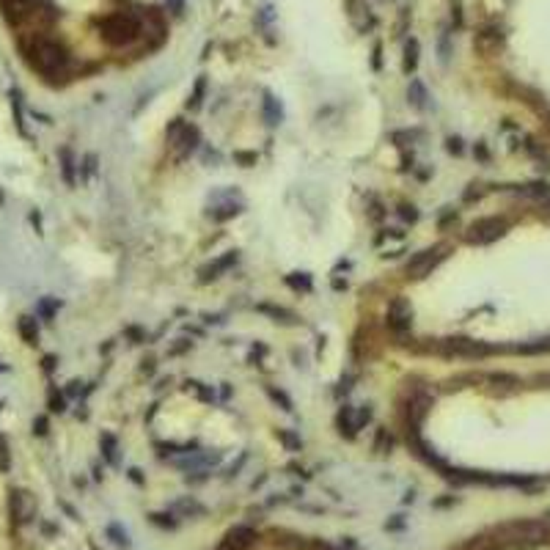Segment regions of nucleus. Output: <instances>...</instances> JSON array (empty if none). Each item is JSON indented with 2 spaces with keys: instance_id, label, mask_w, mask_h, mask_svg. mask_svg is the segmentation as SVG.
I'll return each instance as SVG.
<instances>
[{
  "instance_id": "nucleus-1",
  "label": "nucleus",
  "mask_w": 550,
  "mask_h": 550,
  "mask_svg": "<svg viewBox=\"0 0 550 550\" xmlns=\"http://www.w3.org/2000/svg\"><path fill=\"white\" fill-rule=\"evenodd\" d=\"M25 55L31 67L44 78H64L69 72V53L61 42L47 36H33L25 44Z\"/></svg>"
},
{
  "instance_id": "nucleus-2",
  "label": "nucleus",
  "mask_w": 550,
  "mask_h": 550,
  "mask_svg": "<svg viewBox=\"0 0 550 550\" xmlns=\"http://www.w3.org/2000/svg\"><path fill=\"white\" fill-rule=\"evenodd\" d=\"M99 31H102V39L113 47H127L132 44L138 36H141V22L135 14H124V11H116V14H108L102 22H99Z\"/></svg>"
},
{
  "instance_id": "nucleus-3",
  "label": "nucleus",
  "mask_w": 550,
  "mask_h": 550,
  "mask_svg": "<svg viewBox=\"0 0 550 550\" xmlns=\"http://www.w3.org/2000/svg\"><path fill=\"white\" fill-rule=\"evenodd\" d=\"M449 253H452V242H435V245L413 253L410 261H407V267H404L407 278H415V281L427 278L438 264H443L449 259Z\"/></svg>"
},
{
  "instance_id": "nucleus-4",
  "label": "nucleus",
  "mask_w": 550,
  "mask_h": 550,
  "mask_svg": "<svg viewBox=\"0 0 550 550\" xmlns=\"http://www.w3.org/2000/svg\"><path fill=\"white\" fill-rule=\"evenodd\" d=\"M168 141L176 146V157L184 160L198 149V130L176 119V121L168 127Z\"/></svg>"
},
{
  "instance_id": "nucleus-5",
  "label": "nucleus",
  "mask_w": 550,
  "mask_h": 550,
  "mask_svg": "<svg viewBox=\"0 0 550 550\" xmlns=\"http://www.w3.org/2000/svg\"><path fill=\"white\" fill-rule=\"evenodd\" d=\"M386 327L391 330V336L402 338L413 330V309L404 298H393L388 303V314H386Z\"/></svg>"
},
{
  "instance_id": "nucleus-6",
  "label": "nucleus",
  "mask_w": 550,
  "mask_h": 550,
  "mask_svg": "<svg viewBox=\"0 0 550 550\" xmlns=\"http://www.w3.org/2000/svg\"><path fill=\"white\" fill-rule=\"evenodd\" d=\"M253 542H256V531L250 526H237L223 537V542L218 545V550H248Z\"/></svg>"
},
{
  "instance_id": "nucleus-7",
  "label": "nucleus",
  "mask_w": 550,
  "mask_h": 550,
  "mask_svg": "<svg viewBox=\"0 0 550 550\" xmlns=\"http://www.w3.org/2000/svg\"><path fill=\"white\" fill-rule=\"evenodd\" d=\"M336 424H338V432L352 438L358 432V418H355V407H341L338 415H336Z\"/></svg>"
},
{
  "instance_id": "nucleus-8",
  "label": "nucleus",
  "mask_w": 550,
  "mask_h": 550,
  "mask_svg": "<svg viewBox=\"0 0 550 550\" xmlns=\"http://www.w3.org/2000/svg\"><path fill=\"white\" fill-rule=\"evenodd\" d=\"M261 108H264V119H267V124H278V121H281V105H278L270 94L264 96Z\"/></svg>"
},
{
  "instance_id": "nucleus-9",
  "label": "nucleus",
  "mask_w": 550,
  "mask_h": 550,
  "mask_svg": "<svg viewBox=\"0 0 550 550\" xmlns=\"http://www.w3.org/2000/svg\"><path fill=\"white\" fill-rule=\"evenodd\" d=\"M19 330H22V336H25L28 344H36L39 341V327H36V322L31 316H22L19 319Z\"/></svg>"
},
{
  "instance_id": "nucleus-10",
  "label": "nucleus",
  "mask_w": 550,
  "mask_h": 550,
  "mask_svg": "<svg viewBox=\"0 0 550 550\" xmlns=\"http://www.w3.org/2000/svg\"><path fill=\"white\" fill-rule=\"evenodd\" d=\"M418 64V42L413 39L407 47H404V72H413Z\"/></svg>"
},
{
  "instance_id": "nucleus-11",
  "label": "nucleus",
  "mask_w": 550,
  "mask_h": 550,
  "mask_svg": "<svg viewBox=\"0 0 550 550\" xmlns=\"http://www.w3.org/2000/svg\"><path fill=\"white\" fill-rule=\"evenodd\" d=\"M102 452H105V460L110 465H119V457H116V438L113 435H102Z\"/></svg>"
},
{
  "instance_id": "nucleus-12",
  "label": "nucleus",
  "mask_w": 550,
  "mask_h": 550,
  "mask_svg": "<svg viewBox=\"0 0 550 550\" xmlns=\"http://www.w3.org/2000/svg\"><path fill=\"white\" fill-rule=\"evenodd\" d=\"M61 160H64V179H67V184H75V165H72V157H69V149L61 152Z\"/></svg>"
},
{
  "instance_id": "nucleus-13",
  "label": "nucleus",
  "mask_w": 550,
  "mask_h": 550,
  "mask_svg": "<svg viewBox=\"0 0 550 550\" xmlns=\"http://www.w3.org/2000/svg\"><path fill=\"white\" fill-rule=\"evenodd\" d=\"M278 438H281V440H284V443H286L292 452H300V446H303V440H300L295 432H286V429H281V432H278Z\"/></svg>"
},
{
  "instance_id": "nucleus-14",
  "label": "nucleus",
  "mask_w": 550,
  "mask_h": 550,
  "mask_svg": "<svg viewBox=\"0 0 550 550\" xmlns=\"http://www.w3.org/2000/svg\"><path fill=\"white\" fill-rule=\"evenodd\" d=\"M410 91H413V105H415V108H424V99H427V94H424V88H421V83H418V80H413Z\"/></svg>"
},
{
  "instance_id": "nucleus-15",
  "label": "nucleus",
  "mask_w": 550,
  "mask_h": 550,
  "mask_svg": "<svg viewBox=\"0 0 550 550\" xmlns=\"http://www.w3.org/2000/svg\"><path fill=\"white\" fill-rule=\"evenodd\" d=\"M399 215H402V221H410V223H415V221H418V209H415L413 204H410V207H407V204H402Z\"/></svg>"
},
{
  "instance_id": "nucleus-16",
  "label": "nucleus",
  "mask_w": 550,
  "mask_h": 550,
  "mask_svg": "<svg viewBox=\"0 0 550 550\" xmlns=\"http://www.w3.org/2000/svg\"><path fill=\"white\" fill-rule=\"evenodd\" d=\"M267 393H270V396H273V399H275V402H281V404H284V410H286V413H289V410H292V402H289V396H286V393H284V391H275V388H267Z\"/></svg>"
},
{
  "instance_id": "nucleus-17",
  "label": "nucleus",
  "mask_w": 550,
  "mask_h": 550,
  "mask_svg": "<svg viewBox=\"0 0 550 550\" xmlns=\"http://www.w3.org/2000/svg\"><path fill=\"white\" fill-rule=\"evenodd\" d=\"M201 94H204V80H198V85H196V94H193V102H187L193 110L201 105Z\"/></svg>"
},
{
  "instance_id": "nucleus-18",
  "label": "nucleus",
  "mask_w": 550,
  "mask_h": 550,
  "mask_svg": "<svg viewBox=\"0 0 550 550\" xmlns=\"http://www.w3.org/2000/svg\"><path fill=\"white\" fill-rule=\"evenodd\" d=\"M33 432L44 435V432H47V418H36V424H33Z\"/></svg>"
},
{
  "instance_id": "nucleus-19",
  "label": "nucleus",
  "mask_w": 550,
  "mask_h": 550,
  "mask_svg": "<svg viewBox=\"0 0 550 550\" xmlns=\"http://www.w3.org/2000/svg\"><path fill=\"white\" fill-rule=\"evenodd\" d=\"M168 3H171V8H173V14H182V6H184L182 0H168Z\"/></svg>"
}]
</instances>
